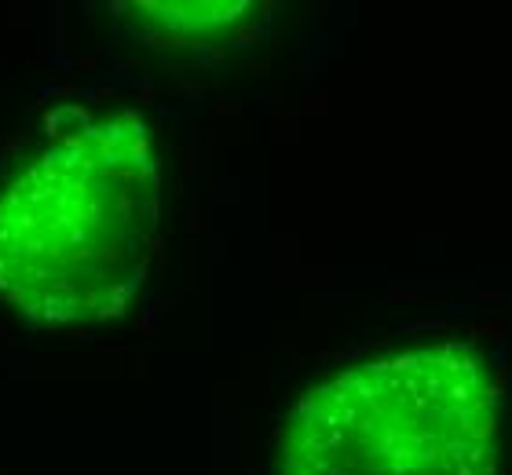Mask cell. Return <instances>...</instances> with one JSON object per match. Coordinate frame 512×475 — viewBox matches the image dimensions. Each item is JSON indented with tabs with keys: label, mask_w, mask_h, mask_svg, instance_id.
Instances as JSON below:
<instances>
[{
	"label": "cell",
	"mask_w": 512,
	"mask_h": 475,
	"mask_svg": "<svg viewBox=\"0 0 512 475\" xmlns=\"http://www.w3.org/2000/svg\"><path fill=\"white\" fill-rule=\"evenodd\" d=\"M161 154L147 117L70 106L0 187V304L33 329L99 326L147 282Z\"/></svg>",
	"instance_id": "cell-1"
},
{
	"label": "cell",
	"mask_w": 512,
	"mask_h": 475,
	"mask_svg": "<svg viewBox=\"0 0 512 475\" xmlns=\"http://www.w3.org/2000/svg\"><path fill=\"white\" fill-rule=\"evenodd\" d=\"M502 395L469 344L395 351L293 406L275 475H498Z\"/></svg>",
	"instance_id": "cell-2"
},
{
	"label": "cell",
	"mask_w": 512,
	"mask_h": 475,
	"mask_svg": "<svg viewBox=\"0 0 512 475\" xmlns=\"http://www.w3.org/2000/svg\"><path fill=\"white\" fill-rule=\"evenodd\" d=\"M271 4L209 0V4H114V26L154 55H216L249 44Z\"/></svg>",
	"instance_id": "cell-3"
}]
</instances>
